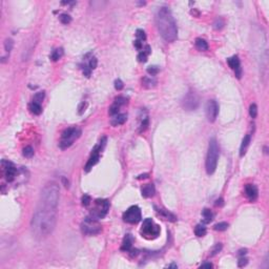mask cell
Instances as JSON below:
<instances>
[{
  "label": "cell",
  "mask_w": 269,
  "mask_h": 269,
  "mask_svg": "<svg viewBox=\"0 0 269 269\" xmlns=\"http://www.w3.org/2000/svg\"><path fill=\"white\" fill-rule=\"evenodd\" d=\"M57 209L39 205L31 221V228L34 236L37 239H44L52 232L56 227L57 222Z\"/></svg>",
  "instance_id": "obj_1"
},
{
  "label": "cell",
  "mask_w": 269,
  "mask_h": 269,
  "mask_svg": "<svg viewBox=\"0 0 269 269\" xmlns=\"http://www.w3.org/2000/svg\"><path fill=\"white\" fill-rule=\"evenodd\" d=\"M156 23L160 35L164 40L167 42H172L176 40L178 36V28L174 16L168 8L163 6L158 11L156 15Z\"/></svg>",
  "instance_id": "obj_2"
},
{
  "label": "cell",
  "mask_w": 269,
  "mask_h": 269,
  "mask_svg": "<svg viewBox=\"0 0 269 269\" xmlns=\"http://www.w3.org/2000/svg\"><path fill=\"white\" fill-rule=\"evenodd\" d=\"M60 198V189L58 184L55 182H50L43 187L40 196V203L39 205L48 207V208L57 209Z\"/></svg>",
  "instance_id": "obj_3"
},
{
  "label": "cell",
  "mask_w": 269,
  "mask_h": 269,
  "mask_svg": "<svg viewBox=\"0 0 269 269\" xmlns=\"http://www.w3.org/2000/svg\"><path fill=\"white\" fill-rule=\"evenodd\" d=\"M218 159H219V146L216 139L212 138L209 141L208 153L206 157V171L208 175H212L216 171Z\"/></svg>",
  "instance_id": "obj_4"
},
{
  "label": "cell",
  "mask_w": 269,
  "mask_h": 269,
  "mask_svg": "<svg viewBox=\"0 0 269 269\" xmlns=\"http://www.w3.org/2000/svg\"><path fill=\"white\" fill-rule=\"evenodd\" d=\"M81 131L77 127H70L66 128L65 131H63L62 135H61V141L59 143V147L61 149H66L70 146L73 145L74 141L80 137Z\"/></svg>",
  "instance_id": "obj_5"
},
{
  "label": "cell",
  "mask_w": 269,
  "mask_h": 269,
  "mask_svg": "<svg viewBox=\"0 0 269 269\" xmlns=\"http://www.w3.org/2000/svg\"><path fill=\"white\" fill-rule=\"evenodd\" d=\"M140 232L142 234V236L145 238V239L153 240L156 239V238H158L159 234H160V227L153 220L148 218V219H145L143 221Z\"/></svg>",
  "instance_id": "obj_6"
},
{
  "label": "cell",
  "mask_w": 269,
  "mask_h": 269,
  "mask_svg": "<svg viewBox=\"0 0 269 269\" xmlns=\"http://www.w3.org/2000/svg\"><path fill=\"white\" fill-rule=\"evenodd\" d=\"M101 225L98 220L93 216H86L81 223V231L85 236H96L101 232Z\"/></svg>",
  "instance_id": "obj_7"
},
{
  "label": "cell",
  "mask_w": 269,
  "mask_h": 269,
  "mask_svg": "<svg viewBox=\"0 0 269 269\" xmlns=\"http://www.w3.org/2000/svg\"><path fill=\"white\" fill-rule=\"evenodd\" d=\"M109 210V202L105 199H98L94 203L91 210V216L95 219H103Z\"/></svg>",
  "instance_id": "obj_8"
},
{
  "label": "cell",
  "mask_w": 269,
  "mask_h": 269,
  "mask_svg": "<svg viewBox=\"0 0 269 269\" xmlns=\"http://www.w3.org/2000/svg\"><path fill=\"white\" fill-rule=\"evenodd\" d=\"M105 142H106V138H103L100 141V143H99L98 145H96L95 147H94V149L92 150L91 157H89L87 163H86L85 167H84V168H85V171H89L92 168H93V166H95L96 164L98 163L99 159H100V153L102 151V149H103L104 145H105Z\"/></svg>",
  "instance_id": "obj_9"
},
{
  "label": "cell",
  "mask_w": 269,
  "mask_h": 269,
  "mask_svg": "<svg viewBox=\"0 0 269 269\" xmlns=\"http://www.w3.org/2000/svg\"><path fill=\"white\" fill-rule=\"evenodd\" d=\"M200 103L199 97L194 92H188V93L185 95V97L182 100V107L185 109V111H194L198 108Z\"/></svg>",
  "instance_id": "obj_10"
},
{
  "label": "cell",
  "mask_w": 269,
  "mask_h": 269,
  "mask_svg": "<svg viewBox=\"0 0 269 269\" xmlns=\"http://www.w3.org/2000/svg\"><path fill=\"white\" fill-rule=\"evenodd\" d=\"M124 222L128 224H137L141 221V210L138 206H131L123 214Z\"/></svg>",
  "instance_id": "obj_11"
},
{
  "label": "cell",
  "mask_w": 269,
  "mask_h": 269,
  "mask_svg": "<svg viewBox=\"0 0 269 269\" xmlns=\"http://www.w3.org/2000/svg\"><path fill=\"white\" fill-rule=\"evenodd\" d=\"M1 167H2V171L4 174V177L8 182H12L15 180L16 176H17V168H16L14 164L10 161H5L3 160L1 162Z\"/></svg>",
  "instance_id": "obj_12"
},
{
  "label": "cell",
  "mask_w": 269,
  "mask_h": 269,
  "mask_svg": "<svg viewBox=\"0 0 269 269\" xmlns=\"http://www.w3.org/2000/svg\"><path fill=\"white\" fill-rule=\"evenodd\" d=\"M219 113V105L214 100H209L206 104V117L209 122H214Z\"/></svg>",
  "instance_id": "obj_13"
},
{
  "label": "cell",
  "mask_w": 269,
  "mask_h": 269,
  "mask_svg": "<svg viewBox=\"0 0 269 269\" xmlns=\"http://www.w3.org/2000/svg\"><path fill=\"white\" fill-rule=\"evenodd\" d=\"M227 63H228L229 67L234 70L236 72V76L238 78H241L242 76V70H241V63H240V59L236 57V56H234L231 58H228L227 59Z\"/></svg>",
  "instance_id": "obj_14"
},
{
  "label": "cell",
  "mask_w": 269,
  "mask_h": 269,
  "mask_svg": "<svg viewBox=\"0 0 269 269\" xmlns=\"http://www.w3.org/2000/svg\"><path fill=\"white\" fill-rule=\"evenodd\" d=\"M258 194H259V191L256 185L253 184H247L245 186V196L248 198L249 201L254 202L258 199Z\"/></svg>",
  "instance_id": "obj_15"
},
{
  "label": "cell",
  "mask_w": 269,
  "mask_h": 269,
  "mask_svg": "<svg viewBox=\"0 0 269 269\" xmlns=\"http://www.w3.org/2000/svg\"><path fill=\"white\" fill-rule=\"evenodd\" d=\"M126 120H127V115L126 114H118L116 116H114V118L111 121V123L113 126H118L124 124L126 122Z\"/></svg>",
  "instance_id": "obj_16"
},
{
  "label": "cell",
  "mask_w": 269,
  "mask_h": 269,
  "mask_svg": "<svg viewBox=\"0 0 269 269\" xmlns=\"http://www.w3.org/2000/svg\"><path fill=\"white\" fill-rule=\"evenodd\" d=\"M141 192H142V196L144 198H150V197H153L155 194L156 189H155V186H153V184H146V185H144L142 187Z\"/></svg>",
  "instance_id": "obj_17"
},
{
  "label": "cell",
  "mask_w": 269,
  "mask_h": 269,
  "mask_svg": "<svg viewBox=\"0 0 269 269\" xmlns=\"http://www.w3.org/2000/svg\"><path fill=\"white\" fill-rule=\"evenodd\" d=\"M131 245H133V236L131 234H126L124 236L123 242H122V246H121V250L123 251H129L131 249Z\"/></svg>",
  "instance_id": "obj_18"
},
{
  "label": "cell",
  "mask_w": 269,
  "mask_h": 269,
  "mask_svg": "<svg viewBox=\"0 0 269 269\" xmlns=\"http://www.w3.org/2000/svg\"><path fill=\"white\" fill-rule=\"evenodd\" d=\"M249 144H250V135H246L242 141V144H241V148H240V156L243 157L246 153V150L248 148Z\"/></svg>",
  "instance_id": "obj_19"
},
{
  "label": "cell",
  "mask_w": 269,
  "mask_h": 269,
  "mask_svg": "<svg viewBox=\"0 0 269 269\" xmlns=\"http://www.w3.org/2000/svg\"><path fill=\"white\" fill-rule=\"evenodd\" d=\"M194 44H196V48L201 52H205V50H208V44H207L206 40H204L202 38H197Z\"/></svg>",
  "instance_id": "obj_20"
},
{
  "label": "cell",
  "mask_w": 269,
  "mask_h": 269,
  "mask_svg": "<svg viewBox=\"0 0 269 269\" xmlns=\"http://www.w3.org/2000/svg\"><path fill=\"white\" fill-rule=\"evenodd\" d=\"M202 216H203V222L204 223H210L214 220V212L210 209L205 208L202 211Z\"/></svg>",
  "instance_id": "obj_21"
},
{
  "label": "cell",
  "mask_w": 269,
  "mask_h": 269,
  "mask_svg": "<svg viewBox=\"0 0 269 269\" xmlns=\"http://www.w3.org/2000/svg\"><path fill=\"white\" fill-rule=\"evenodd\" d=\"M30 108V111L34 115H40L42 113V107H41V104L36 103V102H32L28 106Z\"/></svg>",
  "instance_id": "obj_22"
},
{
  "label": "cell",
  "mask_w": 269,
  "mask_h": 269,
  "mask_svg": "<svg viewBox=\"0 0 269 269\" xmlns=\"http://www.w3.org/2000/svg\"><path fill=\"white\" fill-rule=\"evenodd\" d=\"M206 232H207L206 227L204 226V225H202V224L197 225L196 228H194V234H196L197 236H199V238L204 236L205 234H206Z\"/></svg>",
  "instance_id": "obj_23"
},
{
  "label": "cell",
  "mask_w": 269,
  "mask_h": 269,
  "mask_svg": "<svg viewBox=\"0 0 269 269\" xmlns=\"http://www.w3.org/2000/svg\"><path fill=\"white\" fill-rule=\"evenodd\" d=\"M158 211H159V214H161L166 220H168V221H170V222H175V221H176V219H177L176 216H175V214H170L169 211L164 210V209H159Z\"/></svg>",
  "instance_id": "obj_24"
},
{
  "label": "cell",
  "mask_w": 269,
  "mask_h": 269,
  "mask_svg": "<svg viewBox=\"0 0 269 269\" xmlns=\"http://www.w3.org/2000/svg\"><path fill=\"white\" fill-rule=\"evenodd\" d=\"M62 56H63V50L62 48H57V50H55L53 53H52L50 59L53 61H58Z\"/></svg>",
  "instance_id": "obj_25"
},
{
  "label": "cell",
  "mask_w": 269,
  "mask_h": 269,
  "mask_svg": "<svg viewBox=\"0 0 269 269\" xmlns=\"http://www.w3.org/2000/svg\"><path fill=\"white\" fill-rule=\"evenodd\" d=\"M142 83H143V86H145V87L147 88H150V87H153L155 86V84H156V80L155 79H151V78H148V77H145V78L142 80Z\"/></svg>",
  "instance_id": "obj_26"
},
{
  "label": "cell",
  "mask_w": 269,
  "mask_h": 269,
  "mask_svg": "<svg viewBox=\"0 0 269 269\" xmlns=\"http://www.w3.org/2000/svg\"><path fill=\"white\" fill-rule=\"evenodd\" d=\"M227 228H228V223H226V222H221V223L214 225V230H216V231H224Z\"/></svg>",
  "instance_id": "obj_27"
},
{
  "label": "cell",
  "mask_w": 269,
  "mask_h": 269,
  "mask_svg": "<svg viewBox=\"0 0 269 269\" xmlns=\"http://www.w3.org/2000/svg\"><path fill=\"white\" fill-rule=\"evenodd\" d=\"M59 20L61 21V23L63 24H68V23L72 22V17H70L68 14H61L59 16Z\"/></svg>",
  "instance_id": "obj_28"
},
{
  "label": "cell",
  "mask_w": 269,
  "mask_h": 269,
  "mask_svg": "<svg viewBox=\"0 0 269 269\" xmlns=\"http://www.w3.org/2000/svg\"><path fill=\"white\" fill-rule=\"evenodd\" d=\"M22 153L25 158H32V157L34 156V149L32 148L31 146H26V147L23 148Z\"/></svg>",
  "instance_id": "obj_29"
},
{
  "label": "cell",
  "mask_w": 269,
  "mask_h": 269,
  "mask_svg": "<svg viewBox=\"0 0 269 269\" xmlns=\"http://www.w3.org/2000/svg\"><path fill=\"white\" fill-rule=\"evenodd\" d=\"M119 109H120V106L117 105L116 103H114L113 105L109 107V111H108V114L111 115V116H116V115H118L119 114Z\"/></svg>",
  "instance_id": "obj_30"
},
{
  "label": "cell",
  "mask_w": 269,
  "mask_h": 269,
  "mask_svg": "<svg viewBox=\"0 0 269 269\" xmlns=\"http://www.w3.org/2000/svg\"><path fill=\"white\" fill-rule=\"evenodd\" d=\"M249 115L251 118H256L258 116V106L254 103H252L249 107Z\"/></svg>",
  "instance_id": "obj_31"
},
{
  "label": "cell",
  "mask_w": 269,
  "mask_h": 269,
  "mask_svg": "<svg viewBox=\"0 0 269 269\" xmlns=\"http://www.w3.org/2000/svg\"><path fill=\"white\" fill-rule=\"evenodd\" d=\"M44 92H40V93H37L35 96H34V101L33 102H36V103H39L41 104L42 100L44 99Z\"/></svg>",
  "instance_id": "obj_32"
},
{
  "label": "cell",
  "mask_w": 269,
  "mask_h": 269,
  "mask_svg": "<svg viewBox=\"0 0 269 269\" xmlns=\"http://www.w3.org/2000/svg\"><path fill=\"white\" fill-rule=\"evenodd\" d=\"M224 20L222 19V18H216V21H214V28H216V30H222L224 26Z\"/></svg>",
  "instance_id": "obj_33"
},
{
  "label": "cell",
  "mask_w": 269,
  "mask_h": 269,
  "mask_svg": "<svg viewBox=\"0 0 269 269\" xmlns=\"http://www.w3.org/2000/svg\"><path fill=\"white\" fill-rule=\"evenodd\" d=\"M13 45H14V42H13L12 39H6V40H5V42H4V48H5V50H6L8 53H10L11 50H12Z\"/></svg>",
  "instance_id": "obj_34"
},
{
  "label": "cell",
  "mask_w": 269,
  "mask_h": 269,
  "mask_svg": "<svg viewBox=\"0 0 269 269\" xmlns=\"http://www.w3.org/2000/svg\"><path fill=\"white\" fill-rule=\"evenodd\" d=\"M159 72H160V68H159L158 66H149V67L147 68V73H148L150 76H156Z\"/></svg>",
  "instance_id": "obj_35"
},
{
  "label": "cell",
  "mask_w": 269,
  "mask_h": 269,
  "mask_svg": "<svg viewBox=\"0 0 269 269\" xmlns=\"http://www.w3.org/2000/svg\"><path fill=\"white\" fill-rule=\"evenodd\" d=\"M115 103H116L117 105H119V106L125 105V104L127 103V99L124 98V97H117V98L115 99Z\"/></svg>",
  "instance_id": "obj_36"
},
{
  "label": "cell",
  "mask_w": 269,
  "mask_h": 269,
  "mask_svg": "<svg viewBox=\"0 0 269 269\" xmlns=\"http://www.w3.org/2000/svg\"><path fill=\"white\" fill-rule=\"evenodd\" d=\"M136 36H137V39H138V40H140V41H142V42H143V41L146 39L145 32H144V31H142V30H138V31H137Z\"/></svg>",
  "instance_id": "obj_37"
},
{
  "label": "cell",
  "mask_w": 269,
  "mask_h": 269,
  "mask_svg": "<svg viewBox=\"0 0 269 269\" xmlns=\"http://www.w3.org/2000/svg\"><path fill=\"white\" fill-rule=\"evenodd\" d=\"M97 65H98V60H97V58H95V57L91 58L89 63H88V67L91 68V70H95V68H97Z\"/></svg>",
  "instance_id": "obj_38"
},
{
  "label": "cell",
  "mask_w": 269,
  "mask_h": 269,
  "mask_svg": "<svg viewBox=\"0 0 269 269\" xmlns=\"http://www.w3.org/2000/svg\"><path fill=\"white\" fill-rule=\"evenodd\" d=\"M91 202H92V199L88 194H84V196L82 197V205L83 206H88V205L91 204Z\"/></svg>",
  "instance_id": "obj_39"
},
{
  "label": "cell",
  "mask_w": 269,
  "mask_h": 269,
  "mask_svg": "<svg viewBox=\"0 0 269 269\" xmlns=\"http://www.w3.org/2000/svg\"><path fill=\"white\" fill-rule=\"evenodd\" d=\"M138 61L139 62H146L147 61V54L145 53V52H141V53H139L138 55Z\"/></svg>",
  "instance_id": "obj_40"
},
{
  "label": "cell",
  "mask_w": 269,
  "mask_h": 269,
  "mask_svg": "<svg viewBox=\"0 0 269 269\" xmlns=\"http://www.w3.org/2000/svg\"><path fill=\"white\" fill-rule=\"evenodd\" d=\"M123 87H124L123 82H122L120 79H117V80L115 81V88H116L117 91H121Z\"/></svg>",
  "instance_id": "obj_41"
},
{
  "label": "cell",
  "mask_w": 269,
  "mask_h": 269,
  "mask_svg": "<svg viewBox=\"0 0 269 269\" xmlns=\"http://www.w3.org/2000/svg\"><path fill=\"white\" fill-rule=\"evenodd\" d=\"M221 249H222V244L221 243H219V244H216V246L214 247V249L211 250V256H216L218 252H220L221 251Z\"/></svg>",
  "instance_id": "obj_42"
},
{
  "label": "cell",
  "mask_w": 269,
  "mask_h": 269,
  "mask_svg": "<svg viewBox=\"0 0 269 269\" xmlns=\"http://www.w3.org/2000/svg\"><path fill=\"white\" fill-rule=\"evenodd\" d=\"M147 126H148V119L145 118V119H143V122H142V124H141L140 133H142V131H145V129L147 128Z\"/></svg>",
  "instance_id": "obj_43"
},
{
  "label": "cell",
  "mask_w": 269,
  "mask_h": 269,
  "mask_svg": "<svg viewBox=\"0 0 269 269\" xmlns=\"http://www.w3.org/2000/svg\"><path fill=\"white\" fill-rule=\"evenodd\" d=\"M247 263H248V260L246 259V258L242 257L241 259L239 260V262H238V266L239 267H244L247 265Z\"/></svg>",
  "instance_id": "obj_44"
},
{
  "label": "cell",
  "mask_w": 269,
  "mask_h": 269,
  "mask_svg": "<svg viewBox=\"0 0 269 269\" xmlns=\"http://www.w3.org/2000/svg\"><path fill=\"white\" fill-rule=\"evenodd\" d=\"M133 45H135V48H136L137 50H142V48H143V42L137 39V40L135 41V42H133Z\"/></svg>",
  "instance_id": "obj_45"
},
{
  "label": "cell",
  "mask_w": 269,
  "mask_h": 269,
  "mask_svg": "<svg viewBox=\"0 0 269 269\" xmlns=\"http://www.w3.org/2000/svg\"><path fill=\"white\" fill-rule=\"evenodd\" d=\"M86 106H87L86 102H82V103H81L80 105H79V111H78L79 115H82V114L84 113V111H85Z\"/></svg>",
  "instance_id": "obj_46"
},
{
  "label": "cell",
  "mask_w": 269,
  "mask_h": 269,
  "mask_svg": "<svg viewBox=\"0 0 269 269\" xmlns=\"http://www.w3.org/2000/svg\"><path fill=\"white\" fill-rule=\"evenodd\" d=\"M91 73H92V70L88 66L84 65V67H83V74H84V76H86V77H89L91 76Z\"/></svg>",
  "instance_id": "obj_47"
},
{
  "label": "cell",
  "mask_w": 269,
  "mask_h": 269,
  "mask_svg": "<svg viewBox=\"0 0 269 269\" xmlns=\"http://www.w3.org/2000/svg\"><path fill=\"white\" fill-rule=\"evenodd\" d=\"M211 267H212V264H210V263H205V264L201 265V268H211Z\"/></svg>",
  "instance_id": "obj_48"
},
{
  "label": "cell",
  "mask_w": 269,
  "mask_h": 269,
  "mask_svg": "<svg viewBox=\"0 0 269 269\" xmlns=\"http://www.w3.org/2000/svg\"><path fill=\"white\" fill-rule=\"evenodd\" d=\"M223 205V199H218L216 201V206H222Z\"/></svg>",
  "instance_id": "obj_49"
},
{
  "label": "cell",
  "mask_w": 269,
  "mask_h": 269,
  "mask_svg": "<svg viewBox=\"0 0 269 269\" xmlns=\"http://www.w3.org/2000/svg\"><path fill=\"white\" fill-rule=\"evenodd\" d=\"M247 253V249H241L239 251V254L241 256V257H243V256H245V254Z\"/></svg>",
  "instance_id": "obj_50"
},
{
  "label": "cell",
  "mask_w": 269,
  "mask_h": 269,
  "mask_svg": "<svg viewBox=\"0 0 269 269\" xmlns=\"http://www.w3.org/2000/svg\"><path fill=\"white\" fill-rule=\"evenodd\" d=\"M62 182L64 183V186L65 187H68V181H66L65 178H62Z\"/></svg>",
  "instance_id": "obj_51"
},
{
  "label": "cell",
  "mask_w": 269,
  "mask_h": 269,
  "mask_svg": "<svg viewBox=\"0 0 269 269\" xmlns=\"http://www.w3.org/2000/svg\"><path fill=\"white\" fill-rule=\"evenodd\" d=\"M148 177V175L145 174V175H141V176H139V179H146Z\"/></svg>",
  "instance_id": "obj_52"
},
{
  "label": "cell",
  "mask_w": 269,
  "mask_h": 269,
  "mask_svg": "<svg viewBox=\"0 0 269 269\" xmlns=\"http://www.w3.org/2000/svg\"><path fill=\"white\" fill-rule=\"evenodd\" d=\"M169 267H170V268H177V265H174V264L169 265Z\"/></svg>",
  "instance_id": "obj_53"
}]
</instances>
